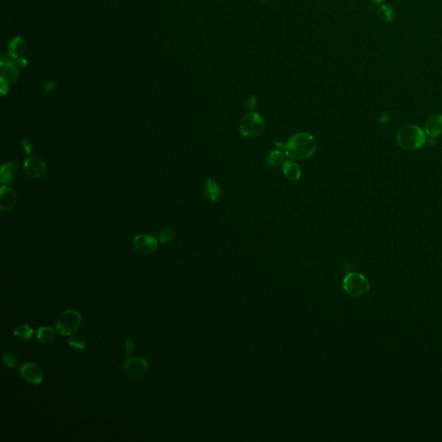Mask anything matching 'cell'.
Instances as JSON below:
<instances>
[{"label": "cell", "mask_w": 442, "mask_h": 442, "mask_svg": "<svg viewBox=\"0 0 442 442\" xmlns=\"http://www.w3.org/2000/svg\"><path fill=\"white\" fill-rule=\"evenodd\" d=\"M24 48H25V46H24V42H23V39L17 37V38H15L12 42H10L9 50H10V55H12L15 58H17V57H19V56L23 55Z\"/></svg>", "instance_id": "obj_20"}, {"label": "cell", "mask_w": 442, "mask_h": 442, "mask_svg": "<svg viewBox=\"0 0 442 442\" xmlns=\"http://www.w3.org/2000/svg\"><path fill=\"white\" fill-rule=\"evenodd\" d=\"M82 323V315L76 309H67L56 320V329L61 334L71 336Z\"/></svg>", "instance_id": "obj_3"}, {"label": "cell", "mask_w": 442, "mask_h": 442, "mask_svg": "<svg viewBox=\"0 0 442 442\" xmlns=\"http://www.w3.org/2000/svg\"><path fill=\"white\" fill-rule=\"evenodd\" d=\"M21 147H22V150L24 151L25 154H30L31 152V150H32V144L31 143L29 142L28 139H23L22 140V142H21Z\"/></svg>", "instance_id": "obj_25"}, {"label": "cell", "mask_w": 442, "mask_h": 442, "mask_svg": "<svg viewBox=\"0 0 442 442\" xmlns=\"http://www.w3.org/2000/svg\"><path fill=\"white\" fill-rule=\"evenodd\" d=\"M68 343L71 347L78 351H83L87 345V340L82 336L78 334H72L68 339Z\"/></svg>", "instance_id": "obj_21"}, {"label": "cell", "mask_w": 442, "mask_h": 442, "mask_svg": "<svg viewBox=\"0 0 442 442\" xmlns=\"http://www.w3.org/2000/svg\"><path fill=\"white\" fill-rule=\"evenodd\" d=\"M23 169L27 176L34 179H39L47 172V165L44 160L39 156H30L24 161Z\"/></svg>", "instance_id": "obj_7"}, {"label": "cell", "mask_w": 442, "mask_h": 442, "mask_svg": "<svg viewBox=\"0 0 442 442\" xmlns=\"http://www.w3.org/2000/svg\"><path fill=\"white\" fill-rule=\"evenodd\" d=\"M425 131L429 137H438L442 134V114H434L425 125Z\"/></svg>", "instance_id": "obj_11"}, {"label": "cell", "mask_w": 442, "mask_h": 442, "mask_svg": "<svg viewBox=\"0 0 442 442\" xmlns=\"http://www.w3.org/2000/svg\"><path fill=\"white\" fill-rule=\"evenodd\" d=\"M20 375L23 379L34 385H38L43 380L42 369L33 362H28L23 364L20 369Z\"/></svg>", "instance_id": "obj_9"}, {"label": "cell", "mask_w": 442, "mask_h": 442, "mask_svg": "<svg viewBox=\"0 0 442 442\" xmlns=\"http://www.w3.org/2000/svg\"><path fill=\"white\" fill-rule=\"evenodd\" d=\"M17 177V169L12 163H8L1 169V183L3 185H10L16 181Z\"/></svg>", "instance_id": "obj_12"}, {"label": "cell", "mask_w": 442, "mask_h": 442, "mask_svg": "<svg viewBox=\"0 0 442 442\" xmlns=\"http://www.w3.org/2000/svg\"><path fill=\"white\" fill-rule=\"evenodd\" d=\"M370 283L365 276L358 272H351L343 281V288L349 296L359 297L370 290Z\"/></svg>", "instance_id": "obj_4"}, {"label": "cell", "mask_w": 442, "mask_h": 442, "mask_svg": "<svg viewBox=\"0 0 442 442\" xmlns=\"http://www.w3.org/2000/svg\"><path fill=\"white\" fill-rule=\"evenodd\" d=\"M371 1H373L374 3H380L384 2L385 0H371Z\"/></svg>", "instance_id": "obj_27"}, {"label": "cell", "mask_w": 442, "mask_h": 442, "mask_svg": "<svg viewBox=\"0 0 442 442\" xmlns=\"http://www.w3.org/2000/svg\"><path fill=\"white\" fill-rule=\"evenodd\" d=\"M16 202V193L12 189L3 186L1 188V195H0V208L3 212L10 211L13 208Z\"/></svg>", "instance_id": "obj_10"}, {"label": "cell", "mask_w": 442, "mask_h": 442, "mask_svg": "<svg viewBox=\"0 0 442 442\" xmlns=\"http://www.w3.org/2000/svg\"><path fill=\"white\" fill-rule=\"evenodd\" d=\"M264 128V120L260 114L250 111L241 121L240 132L244 137H257Z\"/></svg>", "instance_id": "obj_5"}, {"label": "cell", "mask_w": 442, "mask_h": 442, "mask_svg": "<svg viewBox=\"0 0 442 442\" xmlns=\"http://www.w3.org/2000/svg\"><path fill=\"white\" fill-rule=\"evenodd\" d=\"M256 102H257V99L254 97V96H250L249 98V100L247 101V108L250 110H252L254 109V107H255V105H256Z\"/></svg>", "instance_id": "obj_26"}, {"label": "cell", "mask_w": 442, "mask_h": 442, "mask_svg": "<svg viewBox=\"0 0 442 442\" xmlns=\"http://www.w3.org/2000/svg\"><path fill=\"white\" fill-rule=\"evenodd\" d=\"M175 235V231L172 228H164L159 233V240L161 243H167L171 240Z\"/></svg>", "instance_id": "obj_23"}, {"label": "cell", "mask_w": 442, "mask_h": 442, "mask_svg": "<svg viewBox=\"0 0 442 442\" xmlns=\"http://www.w3.org/2000/svg\"><path fill=\"white\" fill-rule=\"evenodd\" d=\"M18 76V71L16 69V66L13 63L8 62L5 66L2 69V75H1V80H3L7 83H12L16 82V79Z\"/></svg>", "instance_id": "obj_16"}, {"label": "cell", "mask_w": 442, "mask_h": 442, "mask_svg": "<svg viewBox=\"0 0 442 442\" xmlns=\"http://www.w3.org/2000/svg\"><path fill=\"white\" fill-rule=\"evenodd\" d=\"M377 14L385 23H390L395 18V10L390 4H382L378 7Z\"/></svg>", "instance_id": "obj_18"}, {"label": "cell", "mask_w": 442, "mask_h": 442, "mask_svg": "<svg viewBox=\"0 0 442 442\" xmlns=\"http://www.w3.org/2000/svg\"><path fill=\"white\" fill-rule=\"evenodd\" d=\"M132 245L135 250L142 254L155 252L158 248V242L149 234H138L134 237Z\"/></svg>", "instance_id": "obj_8"}, {"label": "cell", "mask_w": 442, "mask_h": 442, "mask_svg": "<svg viewBox=\"0 0 442 442\" xmlns=\"http://www.w3.org/2000/svg\"><path fill=\"white\" fill-rule=\"evenodd\" d=\"M283 175L285 176L287 179L290 181H297L300 179L302 171L300 166L294 162V160H288L286 162H284L283 166Z\"/></svg>", "instance_id": "obj_13"}, {"label": "cell", "mask_w": 442, "mask_h": 442, "mask_svg": "<svg viewBox=\"0 0 442 442\" xmlns=\"http://www.w3.org/2000/svg\"><path fill=\"white\" fill-rule=\"evenodd\" d=\"M276 146L283 148L284 153L290 159L305 160L316 152V140L311 134L301 132L293 135L284 144L276 143Z\"/></svg>", "instance_id": "obj_1"}, {"label": "cell", "mask_w": 442, "mask_h": 442, "mask_svg": "<svg viewBox=\"0 0 442 442\" xmlns=\"http://www.w3.org/2000/svg\"><path fill=\"white\" fill-rule=\"evenodd\" d=\"M397 143L404 150H416L426 143V136L420 127L408 124L402 127L397 136Z\"/></svg>", "instance_id": "obj_2"}, {"label": "cell", "mask_w": 442, "mask_h": 442, "mask_svg": "<svg viewBox=\"0 0 442 442\" xmlns=\"http://www.w3.org/2000/svg\"><path fill=\"white\" fill-rule=\"evenodd\" d=\"M3 358V364H5L7 367L13 369V368H16L17 366V364H18V361H17L16 355L12 353V352H10V351L3 352V358Z\"/></svg>", "instance_id": "obj_22"}, {"label": "cell", "mask_w": 442, "mask_h": 442, "mask_svg": "<svg viewBox=\"0 0 442 442\" xmlns=\"http://www.w3.org/2000/svg\"><path fill=\"white\" fill-rule=\"evenodd\" d=\"M14 336L19 340H29L32 338L34 329L29 325H21L13 332Z\"/></svg>", "instance_id": "obj_17"}, {"label": "cell", "mask_w": 442, "mask_h": 442, "mask_svg": "<svg viewBox=\"0 0 442 442\" xmlns=\"http://www.w3.org/2000/svg\"><path fill=\"white\" fill-rule=\"evenodd\" d=\"M262 1H267V0H262Z\"/></svg>", "instance_id": "obj_28"}, {"label": "cell", "mask_w": 442, "mask_h": 442, "mask_svg": "<svg viewBox=\"0 0 442 442\" xmlns=\"http://www.w3.org/2000/svg\"><path fill=\"white\" fill-rule=\"evenodd\" d=\"M135 348H136V345H135V342H134L133 339L130 338H126L125 342H124V349H125L126 354L128 356H131V355L133 354L134 351H135Z\"/></svg>", "instance_id": "obj_24"}, {"label": "cell", "mask_w": 442, "mask_h": 442, "mask_svg": "<svg viewBox=\"0 0 442 442\" xmlns=\"http://www.w3.org/2000/svg\"><path fill=\"white\" fill-rule=\"evenodd\" d=\"M149 370V364L145 359L138 357H131L123 364V371L127 376L133 378L143 377Z\"/></svg>", "instance_id": "obj_6"}, {"label": "cell", "mask_w": 442, "mask_h": 442, "mask_svg": "<svg viewBox=\"0 0 442 442\" xmlns=\"http://www.w3.org/2000/svg\"><path fill=\"white\" fill-rule=\"evenodd\" d=\"M285 160V156L284 153L282 152L280 150H273L267 156V163L271 167H278L284 163Z\"/></svg>", "instance_id": "obj_19"}, {"label": "cell", "mask_w": 442, "mask_h": 442, "mask_svg": "<svg viewBox=\"0 0 442 442\" xmlns=\"http://www.w3.org/2000/svg\"><path fill=\"white\" fill-rule=\"evenodd\" d=\"M204 192H205L206 196L213 202H217L221 197V192L220 186L218 185L217 182H215L211 178H208V181L206 182Z\"/></svg>", "instance_id": "obj_15"}, {"label": "cell", "mask_w": 442, "mask_h": 442, "mask_svg": "<svg viewBox=\"0 0 442 442\" xmlns=\"http://www.w3.org/2000/svg\"><path fill=\"white\" fill-rule=\"evenodd\" d=\"M57 338L55 330L49 327H42L36 331V338L42 344H52Z\"/></svg>", "instance_id": "obj_14"}]
</instances>
